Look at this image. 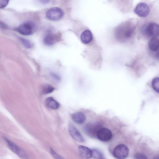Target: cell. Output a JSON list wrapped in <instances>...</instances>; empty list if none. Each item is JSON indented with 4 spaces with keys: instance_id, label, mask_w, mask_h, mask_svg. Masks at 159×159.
<instances>
[{
    "instance_id": "19",
    "label": "cell",
    "mask_w": 159,
    "mask_h": 159,
    "mask_svg": "<svg viewBox=\"0 0 159 159\" xmlns=\"http://www.w3.org/2000/svg\"><path fill=\"white\" fill-rule=\"evenodd\" d=\"M92 157L94 159H101L102 157V154L101 152L97 149H91Z\"/></svg>"
},
{
    "instance_id": "11",
    "label": "cell",
    "mask_w": 159,
    "mask_h": 159,
    "mask_svg": "<svg viewBox=\"0 0 159 159\" xmlns=\"http://www.w3.org/2000/svg\"><path fill=\"white\" fill-rule=\"evenodd\" d=\"M78 151L81 156L84 159H89L92 157L91 149L86 146H80Z\"/></svg>"
},
{
    "instance_id": "10",
    "label": "cell",
    "mask_w": 159,
    "mask_h": 159,
    "mask_svg": "<svg viewBox=\"0 0 159 159\" xmlns=\"http://www.w3.org/2000/svg\"><path fill=\"white\" fill-rule=\"evenodd\" d=\"M97 137L101 141L107 142L111 139L112 134L109 129L106 128H102L98 130Z\"/></svg>"
},
{
    "instance_id": "1",
    "label": "cell",
    "mask_w": 159,
    "mask_h": 159,
    "mask_svg": "<svg viewBox=\"0 0 159 159\" xmlns=\"http://www.w3.org/2000/svg\"><path fill=\"white\" fill-rule=\"evenodd\" d=\"M134 31V29L130 23L126 22L119 25L115 30L116 39L120 41H124L130 38Z\"/></svg>"
},
{
    "instance_id": "16",
    "label": "cell",
    "mask_w": 159,
    "mask_h": 159,
    "mask_svg": "<svg viewBox=\"0 0 159 159\" xmlns=\"http://www.w3.org/2000/svg\"><path fill=\"white\" fill-rule=\"evenodd\" d=\"M148 47L150 50L152 51H157L159 48V40L156 38H152L149 41Z\"/></svg>"
},
{
    "instance_id": "3",
    "label": "cell",
    "mask_w": 159,
    "mask_h": 159,
    "mask_svg": "<svg viewBox=\"0 0 159 159\" xmlns=\"http://www.w3.org/2000/svg\"><path fill=\"white\" fill-rule=\"evenodd\" d=\"M64 15L63 10L60 8L55 7L49 9L46 12L47 18L51 20H57L61 19Z\"/></svg>"
},
{
    "instance_id": "22",
    "label": "cell",
    "mask_w": 159,
    "mask_h": 159,
    "mask_svg": "<svg viewBox=\"0 0 159 159\" xmlns=\"http://www.w3.org/2000/svg\"><path fill=\"white\" fill-rule=\"evenodd\" d=\"M134 159H147L146 156L143 154L138 153L134 156Z\"/></svg>"
},
{
    "instance_id": "7",
    "label": "cell",
    "mask_w": 159,
    "mask_h": 159,
    "mask_svg": "<svg viewBox=\"0 0 159 159\" xmlns=\"http://www.w3.org/2000/svg\"><path fill=\"white\" fill-rule=\"evenodd\" d=\"M34 25L30 22H25L18 26L16 30L20 34L25 35L31 34L33 31Z\"/></svg>"
},
{
    "instance_id": "18",
    "label": "cell",
    "mask_w": 159,
    "mask_h": 159,
    "mask_svg": "<svg viewBox=\"0 0 159 159\" xmlns=\"http://www.w3.org/2000/svg\"><path fill=\"white\" fill-rule=\"evenodd\" d=\"M152 85L155 91L159 93V77H157L153 79L152 82Z\"/></svg>"
},
{
    "instance_id": "8",
    "label": "cell",
    "mask_w": 159,
    "mask_h": 159,
    "mask_svg": "<svg viewBox=\"0 0 159 159\" xmlns=\"http://www.w3.org/2000/svg\"><path fill=\"white\" fill-rule=\"evenodd\" d=\"M69 132L72 138L80 143H84V139L76 128L71 123L68 125Z\"/></svg>"
},
{
    "instance_id": "12",
    "label": "cell",
    "mask_w": 159,
    "mask_h": 159,
    "mask_svg": "<svg viewBox=\"0 0 159 159\" xmlns=\"http://www.w3.org/2000/svg\"><path fill=\"white\" fill-rule=\"evenodd\" d=\"M80 40L84 44L89 43L92 40L93 36L91 32L89 30H86L81 34Z\"/></svg>"
},
{
    "instance_id": "25",
    "label": "cell",
    "mask_w": 159,
    "mask_h": 159,
    "mask_svg": "<svg viewBox=\"0 0 159 159\" xmlns=\"http://www.w3.org/2000/svg\"><path fill=\"white\" fill-rule=\"evenodd\" d=\"M153 159H159V156H157L154 157Z\"/></svg>"
},
{
    "instance_id": "23",
    "label": "cell",
    "mask_w": 159,
    "mask_h": 159,
    "mask_svg": "<svg viewBox=\"0 0 159 159\" xmlns=\"http://www.w3.org/2000/svg\"><path fill=\"white\" fill-rule=\"evenodd\" d=\"M8 0H0V7L2 8L5 7L8 4L9 2Z\"/></svg>"
},
{
    "instance_id": "20",
    "label": "cell",
    "mask_w": 159,
    "mask_h": 159,
    "mask_svg": "<svg viewBox=\"0 0 159 159\" xmlns=\"http://www.w3.org/2000/svg\"><path fill=\"white\" fill-rule=\"evenodd\" d=\"M21 43L24 46L27 48H30L32 47L31 42L29 40L23 38H20Z\"/></svg>"
},
{
    "instance_id": "24",
    "label": "cell",
    "mask_w": 159,
    "mask_h": 159,
    "mask_svg": "<svg viewBox=\"0 0 159 159\" xmlns=\"http://www.w3.org/2000/svg\"><path fill=\"white\" fill-rule=\"evenodd\" d=\"M52 75L53 77L55 79L57 80H59L60 79L59 77L55 74H52Z\"/></svg>"
},
{
    "instance_id": "14",
    "label": "cell",
    "mask_w": 159,
    "mask_h": 159,
    "mask_svg": "<svg viewBox=\"0 0 159 159\" xmlns=\"http://www.w3.org/2000/svg\"><path fill=\"white\" fill-rule=\"evenodd\" d=\"M57 37L55 34L48 33L45 36L43 42L44 44L48 46H52L56 42Z\"/></svg>"
},
{
    "instance_id": "26",
    "label": "cell",
    "mask_w": 159,
    "mask_h": 159,
    "mask_svg": "<svg viewBox=\"0 0 159 159\" xmlns=\"http://www.w3.org/2000/svg\"><path fill=\"white\" fill-rule=\"evenodd\" d=\"M104 159L102 158V159Z\"/></svg>"
},
{
    "instance_id": "15",
    "label": "cell",
    "mask_w": 159,
    "mask_h": 159,
    "mask_svg": "<svg viewBox=\"0 0 159 159\" xmlns=\"http://www.w3.org/2000/svg\"><path fill=\"white\" fill-rule=\"evenodd\" d=\"M45 103L48 107L53 109H57L59 107V103L52 97L47 98Z\"/></svg>"
},
{
    "instance_id": "13",
    "label": "cell",
    "mask_w": 159,
    "mask_h": 159,
    "mask_svg": "<svg viewBox=\"0 0 159 159\" xmlns=\"http://www.w3.org/2000/svg\"><path fill=\"white\" fill-rule=\"evenodd\" d=\"M73 121L78 124H81L84 122L86 117L85 115L82 112H77L74 113L71 115Z\"/></svg>"
},
{
    "instance_id": "21",
    "label": "cell",
    "mask_w": 159,
    "mask_h": 159,
    "mask_svg": "<svg viewBox=\"0 0 159 159\" xmlns=\"http://www.w3.org/2000/svg\"><path fill=\"white\" fill-rule=\"evenodd\" d=\"M50 152L51 155L55 159H64L52 148H50Z\"/></svg>"
},
{
    "instance_id": "4",
    "label": "cell",
    "mask_w": 159,
    "mask_h": 159,
    "mask_svg": "<svg viewBox=\"0 0 159 159\" xmlns=\"http://www.w3.org/2000/svg\"><path fill=\"white\" fill-rule=\"evenodd\" d=\"M8 146L11 150L22 159H27L28 156L25 151L16 144L6 138H4Z\"/></svg>"
},
{
    "instance_id": "6",
    "label": "cell",
    "mask_w": 159,
    "mask_h": 159,
    "mask_svg": "<svg viewBox=\"0 0 159 159\" xmlns=\"http://www.w3.org/2000/svg\"><path fill=\"white\" fill-rule=\"evenodd\" d=\"M101 125L98 123H93L87 125L84 128L85 133L93 138L97 137V133L101 128Z\"/></svg>"
},
{
    "instance_id": "5",
    "label": "cell",
    "mask_w": 159,
    "mask_h": 159,
    "mask_svg": "<svg viewBox=\"0 0 159 159\" xmlns=\"http://www.w3.org/2000/svg\"><path fill=\"white\" fill-rule=\"evenodd\" d=\"M143 31L149 36L155 38L159 36V25L154 23H151L143 28Z\"/></svg>"
},
{
    "instance_id": "2",
    "label": "cell",
    "mask_w": 159,
    "mask_h": 159,
    "mask_svg": "<svg viewBox=\"0 0 159 159\" xmlns=\"http://www.w3.org/2000/svg\"><path fill=\"white\" fill-rule=\"evenodd\" d=\"M129 149L128 147L124 144L117 146L114 149L112 154L116 159H125L128 156Z\"/></svg>"
},
{
    "instance_id": "9",
    "label": "cell",
    "mask_w": 159,
    "mask_h": 159,
    "mask_svg": "<svg viewBox=\"0 0 159 159\" xmlns=\"http://www.w3.org/2000/svg\"><path fill=\"white\" fill-rule=\"evenodd\" d=\"M135 13L141 17H145L149 14L150 9L147 4L144 3L138 4L134 9Z\"/></svg>"
},
{
    "instance_id": "17",
    "label": "cell",
    "mask_w": 159,
    "mask_h": 159,
    "mask_svg": "<svg viewBox=\"0 0 159 159\" xmlns=\"http://www.w3.org/2000/svg\"><path fill=\"white\" fill-rule=\"evenodd\" d=\"M54 89L52 85L48 84H44L41 87V91L43 94H46L52 92Z\"/></svg>"
}]
</instances>
